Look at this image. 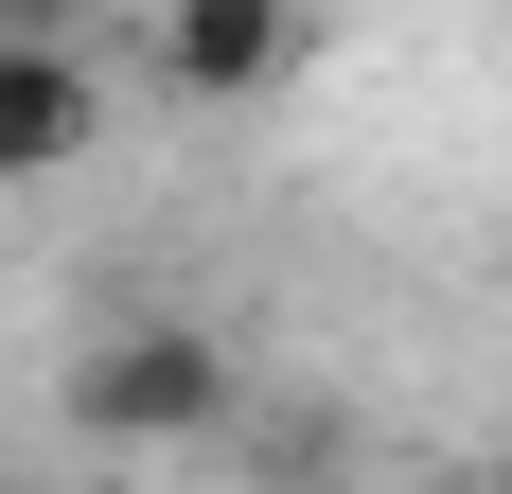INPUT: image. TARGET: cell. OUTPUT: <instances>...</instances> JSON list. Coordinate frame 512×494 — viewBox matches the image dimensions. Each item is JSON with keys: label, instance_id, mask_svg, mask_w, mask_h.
Returning a JSON list of instances; mask_svg holds the SVG:
<instances>
[{"label": "cell", "instance_id": "6da1fadb", "mask_svg": "<svg viewBox=\"0 0 512 494\" xmlns=\"http://www.w3.org/2000/svg\"><path fill=\"white\" fill-rule=\"evenodd\" d=\"M53 424H71L89 459H212L230 424H248V353L212 336L195 300H124V318L71 353Z\"/></svg>", "mask_w": 512, "mask_h": 494}, {"label": "cell", "instance_id": "3957f363", "mask_svg": "<svg viewBox=\"0 0 512 494\" xmlns=\"http://www.w3.org/2000/svg\"><path fill=\"white\" fill-rule=\"evenodd\" d=\"M301 53H318V18H283V0H177L159 18V89L177 106H265Z\"/></svg>", "mask_w": 512, "mask_h": 494}, {"label": "cell", "instance_id": "7a4b0ae2", "mask_svg": "<svg viewBox=\"0 0 512 494\" xmlns=\"http://www.w3.org/2000/svg\"><path fill=\"white\" fill-rule=\"evenodd\" d=\"M89 142H106V71L53 36V18H0V195L71 177Z\"/></svg>", "mask_w": 512, "mask_h": 494}]
</instances>
